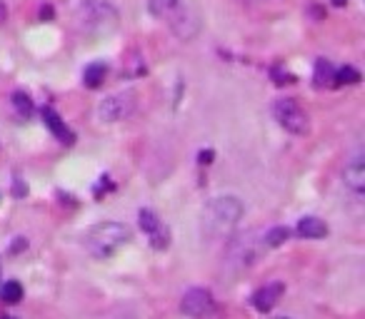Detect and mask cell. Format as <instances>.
I'll use <instances>...</instances> for the list:
<instances>
[{
  "instance_id": "6da1fadb",
  "label": "cell",
  "mask_w": 365,
  "mask_h": 319,
  "mask_svg": "<svg viewBox=\"0 0 365 319\" xmlns=\"http://www.w3.org/2000/svg\"><path fill=\"white\" fill-rule=\"evenodd\" d=\"M148 11L183 42L196 40L201 33V13L193 0H148Z\"/></svg>"
},
{
  "instance_id": "7a4b0ae2",
  "label": "cell",
  "mask_w": 365,
  "mask_h": 319,
  "mask_svg": "<svg viewBox=\"0 0 365 319\" xmlns=\"http://www.w3.org/2000/svg\"><path fill=\"white\" fill-rule=\"evenodd\" d=\"M243 202L233 195H223V197H213L210 202L203 207L201 215V230L208 240H223L235 232V227L243 220Z\"/></svg>"
},
{
  "instance_id": "3957f363",
  "label": "cell",
  "mask_w": 365,
  "mask_h": 319,
  "mask_svg": "<svg viewBox=\"0 0 365 319\" xmlns=\"http://www.w3.org/2000/svg\"><path fill=\"white\" fill-rule=\"evenodd\" d=\"M130 242V230L120 222H98L83 237V245L96 260H111Z\"/></svg>"
},
{
  "instance_id": "277c9868",
  "label": "cell",
  "mask_w": 365,
  "mask_h": 319,
  "mask_svg": "<svg viewBox=\"0 0 365 319\" xmlns=\"http://www.w3.org/2000/svg\"><path fill=\"white\" fill-rule=\"evenodd\" d=\"M75 21L88 35H111L120 23V16L108 0H80L75 8Z\"/></svg>"
},
{
  "instance_id": "5b68a950",
  "label": "cell",
  "mask_w": 365,
  "mask_h": 319,
  "mask_svg": "<svg viewBox=\"0 0 365 319\" xmlns=\"http://www.w3.org/2000/svg\"><path fill=\"white\" fill-rule=\"evenodd\" d=\"M273 115H276L278 125H281L283 130L291 132V135H308V130H310L308 112L303 110L293 98L276 100V105H273Z\"/></svg>"
},
{
  "instance_id": "8992f818",
  "label": "cell",
  "mask_w": 365,
  "mask_h": 319,
  "mask_svg": "<svg viewBox=\"0 0 365 319\" xmlns=\"http://www.w3.org/2000/svg\"><path fill=\"white\" fill-rule=\"evenodd\" d=\"M180 309L191 319H210L213 314L218 312L210 289H203V287L188 289V292L183 294V299H180Z\"/></svg>"
},
{
  "instance_id": "52a82bcc",
  "label": "cell",
  "mask_w": 365,
  "mask_h": 319,
  "mask_svg": "<svg viewBox=\"0 0 365 319\" xmlns=\"http://www.w3.org/2000/svg\"><path fill=\"white\" fill-rule=\"evenodd\" d=\"M133 110H135V95L118 93L103 100L101 108H98V115H101L103 122H120L125 117H130Z\"/></svg>"
},
{
  "instance_id": "ba28073f",
  "label": "cell",
  "mask_w": 365,
  "mask_h": 319,
  "mask_svg": "<svg viewBox=\"0 0 365 319\" xmlns=\"http://www.w3.org/2000/svg\"><path fill=\"white\" fill-rule=\"evenodd\" d=\"M140 227H143V232L150 237V245H153L155 250H165V247L170 245L168 227L158 220V215H155L153 209H140Z\"/></svg>"
},
{
  "instance_id": "9c48e42d",
  "label": "cell",
  "mask_w": 365,
  "mask_h": 319,
  "mask_svg": "<svg viewBox=\"0 0 365 319\" xmlns=\"http://www.w3.org/2000/svg\"><path fill=\"white\" fill-rule=\"evenodd\" d=\"M343 180H345V187H348L350 192L363 195V190H365V157H363V152H358V155H353L348 160Z\"/></svg>"
},
{
  "instance_id": "30bf717a",
  "label": "cell",
  "mask_w": 365,
  "mask_h": 319,
  "mask_svg": "<svg viewBox=\"0 0 365 319\" xmlns=\"http://www.w3.org/2000/svg\"><path fill=\"white\" fill-rule=\"evenodd\" d=\"M283 292H286V284L283 282H270L265 284V287H260L258 292L253 294V307L258 309V312H270V309L276 307L278 299L283 297Z\"/></svg>"
},
{
  "instance_id": "8fae6325",
  "label": "cell",
  "mask_w": 365,
  "mask_h": 319,
  "mask_svg": "<svg viewBox=\"0 0 365 319\" xmlns=\"http://www.w3.org/2000/svg\"><path fill=\"white\" fill-rule=\"evenodd\" d=\"M43 122H45V127H50V132H53L55 137H58L60 142H73L75 135L70 132V127L65 125V120H60V115L55 110H50V108H45L43 110Z\"/></svg>"
},
{
  "instance_id": "7c38bea8",
  "label": "cell",
  "mask_w": 365,
  "mask_h": 319,
  "mask_svg": "<svg viewBox=\"0 0 365 319\" xmlns=\"http://www.w3.org/2000/svg\"><path fill=\"white\" fill-rule=\"evenodd\" d=\"M296 232L303 237V240H320V237L328 235V225L323 220H318V217H303L298 222Z\"/></svg>"
},
{
  "instance_id": "4fadbf2b",
  "label": "cell",
  "mask_w": 365,
  "mask_h": 319,
  "mask_svg": "<svg viewBox=\"0 0 365 319\" xmlns=\"http://www.w3.org/2000/svg\"><path fill=\"white\" fill-rule=\"evenodd\" d=\"M313 80H315V88H335V68L328 63V60L320 58L315 63Z\"/></svg>"
},
{
  "instance_id": "5bb4252c",
  "label": "cell",
  "mask_w": 365,
  "mask_h": 319,
  "mask_svg": "<svg viewBox=\"0 0 365 319\" xmlns=\"http://www.w3.org/2000/svg\"><path fill=\"white\" fill-rule=\"evenodd\" d=\"M106 63H90L88 68L83 70V83L85 88H101V83L106 80Z\"/></svg>"
},
{
  "instance_id": "9a60e30c",
  "label": "cell",
  "mask_w": 365,
  "mask_h": 319,
  "mask_svg": "<svg viewBox=\"0 0 365 319\" xmlns=\"http://www.w3.org/2000/svg\"><path fill=\"white\" fill-rule=\"evenodd\" d=\"M0 299L6 304H18L23 299V287L21 282H16V279H11V282H6L3 287H0Z\"/></svg>"
},
{
  "instance_id": "2e32d148",
  "label": "cell",
  "mask_w": 365,
  "mask_h": 319,
  "mask_svg": "<svg viewBox=\"0 0 365 319\" xmlns=\"http://www.w3.org/2000/svg\"><path fill=\"white\" fill-rule=\"evenodd\" d=\"M288 237H291V230H288V227H273V230L265 232L263 242H265V247H281L288 242Z\"/></svg>"
},
{
  "instance_id": "e0dca14e",
  "label": "cell",
  "mask_w": 365,
  "mask_h": 319,
  "mask_svg": "<svg viewBox=\"0 0 365 319\" xmlns=\"http://www.w3.org/2000/svg\"><path fill=\"white\" fill-rule=\"evenodd\" d=\"M355 83H360V73L355 68L345 65V68L335 70V85H355Z\"/></svg>"
},
{
  "instance_id": "ac0fdd59",
  "label": "cell",
  "mask_w": 365,
  "mask_h": 319,
  "mask_svg": "<svg viewBox=\"0 0 365 319\" xmlns=\"http://www.w3.org/2000/svg\"><path fill=\"white\" fill-rule=\"evenodd\" d=\"M13 105H16V110L21 117H30L33 115V100L28 98L26 93H16L13 95Z\"/></svg>"
},
{
  "instance_id": "d6986e66",
  "label": "cell",
  "mask_w": 365,
  "mask_h": 319,
  "mask_svg": "<svg viewBox=\"0 0 365 319\" xmlns=\"http://www.w3.org/2000/svg\"><path fill=\"white\" fill-rule=\"evenodd\" d=\"M8 21V8H6V3H0V25Z\"/></svg>"
},
{
  "instance_id": "ffe728a7",
  "label": "cell",
  "mask_w": 365,
  "mask_h": 319,
  "mask_svg": "<svg viewBox=\"0 0 365 319\" xmlns=\"http://www.w3.org/2000/svg\"><path fill=\"white\" fill-rule=\"evenodd\" d=\"M210 157H213V152H203V155H201V163H210Z\"/></svg>"
},
{
  "instance_id": "44dd1931",
  "label": "cell",
  "mask_w": 365,
  "mask_h": 319,
  "mask_svg": "<svg viewBox=\"0 0 365 319\" xmlns=\"http://www.w3.org/2000/svg\"><path fill=\"white\" fill-rule=\"evenodd\" d=\"M335 6H345V3H348V0H333Z\"/></svg>"
},
{
  "instance_id": "7402d4cb",
  "label": "cell",
  "mask_w": 365,
  "mask_h": 319,
  "mask_svg": "<svg viewBox=\"0 0 365 319\" xmlns=\"http://www.w3.org/2000/svg\"><path fill=\"white\" fill-rule=\"evenodd\" d=\"M0 319H16V317H0Z\"/></svg>"
},
{
  "instance_id": "603a6c76",
  "label": "cell",
  "mask_w": 365,
  "mask_h": 319,
  "mask_svg": "<svg viewBox=\"0 0 365 319\" xmlns=\"http://www.w3.org/2000/svg\"><path fill=\"white\" fill-rule=\"evenodd\" d=\"M278 319H288V317H278Z\"/></svg>"
}]
</instances>
